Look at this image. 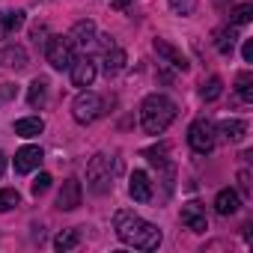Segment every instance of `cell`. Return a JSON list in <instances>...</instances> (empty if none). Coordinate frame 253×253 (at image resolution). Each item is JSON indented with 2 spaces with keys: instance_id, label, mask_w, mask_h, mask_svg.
<instances>
[{
  "instance_id": "obj_26",
  "label": "cell",
  "mask_w": 253,
  "mask_h": 253,
  "mask_svg": "<svg viewBox=\"0 0 253 253\" xmlns=\"http://www.w3.org/2000/svg\"><path fill=\"white\" fill-rule=\"evenodd\" d=\"M170 9H173L176 15H194L197 0H170Z\"/></svg>"
},
{
  "instance_id": "obj_12",
  "label": "cell",
  "mask_w": 253,
  "mask_h": 253,
  "mask_svg": "<svg viewBox=\"0 0 253 253\" xmlns=\"http://www.w3.org/2000/svg\"><path fill=\"white\" fill-rule=\"evenodd\" d=\"M42 164V149L39 146H24L15 152V173H30Z\"/></svg>"
},
{
  "instance_id": "obj_23",
  "label": "cell",
  "mask_w": 253,
  "mask_h": 253,
  "mask_svg": "<svg viewBox=\"0 0 253 253\" xmlns=\"http://www.w3.org/2000/svg\"><path fill=\"white\" fill-rule=\"evenodd\" d=\"M250 18H253V3H241L232 9V27H244L250 24Z\"/></svg>"
},
{
  "instance_id": "obj_27",
  "label": "cell",
  "mask_w": 253,
  "mask_h": 253,
  "mask_svg": "<svg viewBox=\"0 0 253 253\" xmlns=\"http://www.w3.org/2000/svg\"><path fill=\"white\" fill-rule=\"evenodd\" d=\"M51 182H54V179H51L48 173H39V176L33 179V185H30V191H33V197H39V194H45V191L51 188Z\"/></svg>"
},
{
  "instance_id": "obj_14",
  "label": "cell",
  "mask_w": 253,
  "mask_h": 253,
  "mask_svg": "<svg viewBox=\"0 0 253 253\" xmlns=\"http://www.w3.org/2000/svg\"><path fill=\"white\" fill-rule=\"evenodd\" d=\"M217 134L223 137V140H241L244 134H247V122H241V119H223L220 125H217Z\"/></svg>"
},
{
  "instance_id": "obj_2",
  "label": "cell",
  "mask_w": 253,
  "mask_h": 253,
  "mask_svg": "<svg viewBox=\"0 0 253 253\" xmlns=\"http://www.w3.org/2000/svg\"><path fill=\"white\" fill-rule=\"evenodd\" d=\"M176 119V104L167 95H146L140 104V125L146 134H164L170 122Z\"/></svg>"
},
{
  "instance_id": "obj_4",
  "label": "cell",
  "mask_w": 253,
  "mask_h": 253,
  "mask_svg": "<svg viewBox=\"0 0 253 253\" xmlns=\"http://www.w3.org/2000/svg\"><path fill=\"white\" fill-rule=\"evenodd\" d=\"M45 57H48V63H51L57 72L72 69V63H75V48H72V39L51 36V39L45 42Z\"/></svg>"
},
{
  "instance_id": "obj_13",
  "label": "cell",
  "mask_w": 253,
  "mask_h": 253,
  "mask_svg": "<svg viewBox=\"0 0 253 253\" xmlns=\"http://www.w3.org/2000/svg\"><path fill=\"white\" fill-rule=\"evenodd\" d=\"M238 206H241V197H238L232 188H223V191L214 197V211H217L220 217H229V214H235V211H238Z\"/></svg>"
},
{
  "instance_id": "obj_11",
  "label": "cell",
  "mask_w": 253,
  "mask_h": 253,
  "mask_svg": "<svg viewBox=\"0 0 253 253\" xmlns=\"http://www.w3.org/2000/svg\"><path fill=\"white\" fill-rule=\"evenodd\" d=\"M95 81V63L89 57H81L72 63V84L75 86H89Z\"/></svg>"
},
{
  "instance_id": "obj_32",
  "label": "cell",
  "mask_w": 253,
  "mask_h": 253,
  "mask_svg": "<svg viewBox=\"0 0 253 253\" xmlns=\"http://www.w3.org/2000/svg\"><path fill=\"white\" fill-rule=\"evenodd\" d=\"M3 170H6V155L0 152V176H3Z\"/></svg>"
},
{
  "instance_id": "obj_9",
  "label": "cell",
  "mask_w": 253,
  "mask_h": 253,
  "mask_svg": "<svg viewBox=\"0 0 253 253\" xmlns=\"http://www.w3.org/2000/svg\"><path fill=\"white\" fill-rule=\"evenodd\" d=\"M155 54H158V57H164V60H167L173 69H179V72H188V66H191V63H188V57H185L179 48H173L167 39H155Z\"/></svg>"
},
{
  "instance_id": "obj_30",
  "label": "cell",
  "mask_w": 253,
  "mask_h": 253,
  "mask_svg": "<svg viewBox=\"0 0 253 253\" xmlns=\"http://www.w3.org/2000/svg\"><path fill=\"white\" fill-rule=\"evenodd\" d=\"M238 182H241V194H250V173L247 170L238 173Z\"/></svg>"
},
{
  "instance_id": "obj_5",
  "label": "cell",
  "mask_w": 253,
  "mask_h": 253,
  "mask_svg": "<svg viewBox=\"0 0 253 253\" xmlns=\"http://www.w3.org/2000/svg\"><path fill=\"white\" fill-rule=\"evenodd\" d=\"M188 143L197 155H209L214 149V125L209 119H197L188 128Z\"/></svg>"
},
{
  "instance_id": "obj_10",
  "label": "cell",
  "mask_w": 253,
  "mask_h": 253,
  "mask_svg": "<svg viewBox=\"0 0 253 253\" xmlns=\"http://www.w3.org/2000/svg\"><path fill=\"white\" fill-rule=\"evenodd\" d=\"M128 194H131V200H134V203H149V200H152V182H149V173L134 170V173H131Z\"/></svg>"
},
{
  "instance_id": "obj_28",
  "label": "cell",
  "mask_w": 253,
  "mask_h": 253,
  "mask_svg": "<svg viewBox=\"0 0 253 253\" xmlns=\"http://www.w3.org/2000/svg\"><path fill=\"white\" fill-rule=\"evenodd\" d=\"M0 57H3V60H12V66H18V69H21V66H24V60H27L21 48H6L3 54H0Z\"/></svg>"
},
{
  "instance_id": "obj_17",
  "label": "cell",
  "mask_w": 253,
  "mask_h": 253,
  "mask_svg": "<svg viewBox=\"0 0 253 253\" xmlns=\"http://www.w3.org/2000/svg\"><path fill=\"white\" fill-rule=\"evenodd\" d=\"M24 24V12H0V39H6Z\"/></svg>"
},
{
  "instance_id": "obj_6",
  "label": "cell",
  "mask_w": 253,
  "mask_h": 253,
  "mask_svg": "<svg viewBox=\"0 0 253 253\" xmlns=\"http://www.w3.org/2000/svg\"><path fill=\"white\" fill-rule=\"evenodd\" d=\"M72 116H75L81 125L98 119V116H101V98H98L95 92H81V95L75 98V104H72Z\"/></svg>"
},
{
  "instance_id": "obj_15",
  "label": "cell",
  "mask_w": 253,
  "mask_h": 253,
  "mask_svg": "<svg viewBox=\"0 0 253 253\" xmlns=\"http://www.w3.org/2000/svg\"><path fill=\"white\" fill-rule=\"evenodd\" d=\"M42 128H45V122L39 116H27V119L15 122V134L18 137H36V134H42Z\"/></svg>"
},
{
  "instance_id": "obj_22",
  "label": "cell",
  "mask_w": 253,
  "mask_h": 253,
  "mask_svg": "<svg viewBox=\"0 0 253 253\" xmlns=\"http://www.w3.org/2000/svg\"><path fill=\"white\" fill-rule=\"evenodd\" d=\"M235 86H238L241 101H253V75H250V72H241L238 81H235Z\"/></svg>"
},
{
  "instance_id": "obj_21",
  "label": "cell",
  "mask_w": 253,
  "mask_h": 253,
  "mask_svg": "<svg viewBox=\"0 0 253 253\" xmlns=\"http://www.w3.org/2000/svg\"><path fill=\"white\" fill-rule=\"evenodd\" d=\"M220 92H223V81H220V78H209V81L200 86V95H203L206 101H214V98H220Z\"/></svg>"
},
{
  "instance_id": "obj_24",
  "label": "cell",
  "mask_w": 253,
  "mask_h": 253,
  "mask_svg": "<svg viewBox=\"0 0 253 253\" xmlns=\"http://www.w3.org/2000/svg\"><path fill=\"white\" fill-rule=\"evenodd\" d=\"M54 247H57V250H72V247H78V232H75V229L60 232V235L54 238Z\"/></svg>"
},
{
  "instance_id": "obj_18",
  "label": "cell",
  "mask_w": 253,
  "mask_h": 253,
  "mask_svg": "<svg viewBox=\"0 0 253 253\" xmlns=\"http://www.w3.org/2000/svg\"><path fill=\"white\" fill-rule=\"evenodd\" d=\"M122 66H125V51L107 45V51H104V72H107V75H116Z\"/></svg>"
},
{
  "instance_id": "obj_25",
  "label": "cell",
  "mask_w": 253,
  "mask_h": 253,
  "mask_svg": "<svg viewBox=\"0 0 253 253\" xmlns=\"http://www.w3.org/2000/svg\"><path fill=\"white\" fill-rule=\"evenodd\" d=\"M18 203H21L18 191H12V188H6V191H0V211H9V209H15Z\"/></svg>"
},
{
  "instance_id": "obj_7",
  "label": "cell",
  "mask_w": 253,
  "mask_h": 253,
  "mask_svg": "<svg viewBox=\"0 0 253 253\" xmlns=\"http://www.w3.org/2000/svg\"><path fill=\"white\" fill-rule=\"evenodd\" d=\"M81 197H84V188H81V182L72 176V179L63 182V191H60V197H57V206H60L63 211H72V209L81 206Z\"/></svg>"
},
{
  "instance_id": "obj_16",
  "label": "cell",
  "mask_w": 253,
  "mask_h": 253,
  "mask_svg": "<svg viewBox=\"0 0 253 253\" xmlns=\"http://www.w3.org/2000/svg\"><path fill=\"white\" fill-rule=\"evenodd\" d=\"M72 39H75L81 48L92 45V42H95V24H92V21H78L75 30H72Z\"/></svg>"
},
{
  "instance_id": "obj_3",
  "label": "cell",
  "mask_w": 253,
  "mask_h": 253,
  "mask_svg": "<svg viewBox=\"0 0 253 253\" xmlns=\"http://www.w3.org/2000/svg\"><path fill=\"white\" fill-rule=\"evenodd\" d=\"M86 182L92 194H107L113 188V173H110V158L107 155H95L86 167Z\"/></svg>"
},
{
  "instance_id": "obj_31",
  "label": "cell",
  "mask_w": 253,
  "mask_h": 253,
  "mask_svg": "<svg viewBox=\"0 0 253 253\" xmlns=\"http://www.w3.org/2000/svg\"><path fill=\"white\" fill-rule=\"evenodd\" d=\"M9 95H15V86L12 84H3V86H0V101H6Z\"/></svg>"
},
{
  "instance_id": "obj_8",
  "label": "cell",
  "mask_w": 253,
  "mask_h": 253,
  "mask_svg": "<svg viewBox=\"0 0 253 253\" xmlns=\"http://www.w3.org/2000/svg\"><path fill=\"white\" fill-rule=\"evenodd\" d=\"M182 223L194 232H206L209 229V217H206V209L200 203H185L182 206Z\"/></svg>"
},
{
  "instance_id": "obj_1",
  "label": "cell",
  "mask_w": 253,
  "mask_h": 253,
  "mask_svg": "<svg viewBox=\"0 0 253 253\" xmlns=\"http://www.w3.org/2000/svg\"><path fill=\"white\" fill-rule=\"evenodd\" d=\"M113 226H116V235L125 244H131L137 250H158V244H161V229L155 223L143 220L134 211H116L113 214Z\"/></svg>"
},
{
  "instance_id": "obj_19",
  "label": "cell",
  "mask_w": 253,
  "mask_h": 253,
  "mask_svg": "<svg viewBox=\"0 0 253 253\" xmlns=\"http://www.w3.org/2000/svg\"><path fill=\"white\" fill-rule=\"evenodd\" d=\"M235 30H238V27H223V30H217L214 45H217L220 54H232V48H235Z\"/></svg>"
},
{
  "instance_id": "obj_20",
  "label": "cell",
  "mask_w": 253,
  "mask_h": 253,
  "mask_svg": "<svg viewBox=\"0 0 253 253\" xmlns=\"http://www.w3.org/2000/svg\"><path fill=\"white\" fill-rule=\"evenodd\" d=\"M45 98H48V84L39 78V81H33V84H30L27 101H30V107H42V104H45Z\"/></svg>"
},
{
  "instance_id": "obj_29",
  "label": "cell",
  "mask_w": 253,
  "mask_h": 253,
  "mask_svg": "<svg viewBox=\"0 0 253 253\" xmlns=\"http://www.w3.org/2000/svg\"><path fill=\"white\" fill-rule=\"evenodd\" d=\"M241 57H244V63H253V39H247V42H244Z\"/></svg>"
},
{
  "instance_id": "obj_33",
  "label": "cell",
  "mask_w": 253,
  "mask_h": 253,
  "mask_svg": "<svg viewBox=\"0 0 253 253\" xmlns=\"http://www.w3.org/2000/svg\"><path fill=\"white\" fill-rule=\"evenodd\" d=\"M125 3H128V0H113V6H116V9H125Z\"/></svg>"
}]
</instances>
